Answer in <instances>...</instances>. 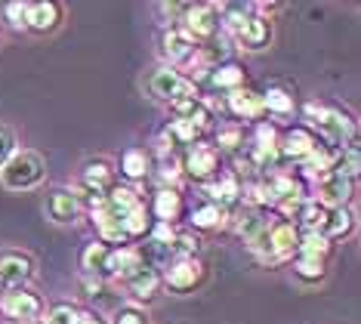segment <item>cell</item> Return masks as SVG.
Masks as SVG:
<instances>
[{"label": "cell", "mask_w": 361, "mask_h": 324, "mask_svg": "<svg viewBox=\"0 0 361 324\" xmlns=\"http://www.w3.org/2000/svg\"><path fill=\"white\" fill-rule=\"evenodd\" d=\"M226 108L241 121H262L266 118V108H262V93L250 87H238L232 93H226Z\"/></svg>", "instance_id": "cell-16"}, {"label": "cell", "mask_w": 361, "mask_h": 324, "mask_svg": "<svg viewBox=\"0 0 361 324\" xmlns=\"http://www.w3.org/2000/svg\"><path fill=\"white\" fill-rule=\"evenodd\" d=\"M201 192L207 195V204H219V207H226V210H232L235 204H241V179H238L232 170H226V173H219L216 179L204 182Z\"/></svg>", "instance_id": "cell-15"}, {"label": "cell", "mask_w": 361, "mask_h": 324, "mask_svg": "<svg viewBox=\"0 0 361 324\" xmlns=\"http://www.w3.org/2000/svg\"><path fill=\"white\" fill-rule=\"evenodd\" d=\"M315 148H318V136L306 127V124H297V127L284 130L281 136H278V155H281V161L302 164Z\"/></svg>", "instance_id": "cell-9"}, {"label": "cell", "mask_w": 361, "mask_h": 324, "mask_svg": "<svg viewBox=\"0 0 361 324\" xmlns=\"http://www.w3.org/2000/svg\"><path fill=\"white\" fill-rule=\"evenodd\" d=\"M331 253V241L322 232H300V244H297V256H309V260H327Z\"/></svg>", "instance_id": "cell-30"}, {"label": "cell", "mask_w": 361, "mask_h": 324, "mask_svg": "<svg viewBox=\"0 0 361 324\" xmlns=\"http://www.w3.org/2000/svg\"><path fill=\"white\" fill-rule=\"evenodd\" d=\"M300 229L287 220H278L269 226V265H278L290 256H297Z\"/></svg>", "instance_id": "cell-11"}, {"label": "cell", "mask_w": 361, "mask_h": 324, "mask_svg": "<svg viewBox=\"0 0 361 324\" xmlns=\"http://www.w3.org/2000/svg\"><path fill=\"white\" fill-rule=\"evenodd\" d=\"M121 226H124V232H127V238H130V241H133V238H142L145 232L152 229V213L145 210V204H142V201H139L133 210L121 216Z\"/></svg>", "instance_id": "cell-31"}, {"label": "cell", "mask_w": 361, "mask_h": 324, "mask_svg": "<svg viewBox=\"0 0 361 324\" xmlns=\"http://www.w3.org/2000/svg\"><path fill=\"white\" fill-rule=\"evenodd\" d=\"M102 204L109 207V210L114 213V216H124V213H130L133 207L139 204V195H136V188H130V186H114L109 188V192L102 195Z\"/></svg>", "instance_id": "cell-27"}, {"label": "cell", "mask_w": 361, "mask_h": 324, "mask_svg": "<svg viewBox=\"0 0 361 324\" xmlns=\"http://www.w3.org/2000/svg\"><path fill=\"white\" fill-rule=\"evenodd\" d=\"M179 167L188 179L195 182H210L219 176V152L213 145H204V143H195L192 148H185V157L179 161Z\"/></svg>", "instance_id": "cell-7"}, {"label": "cell", "mask_w": 361, "mask_h": 324, "mask_svg": "<svg viewBox=\"0 0 361 324\" xmlns=\"http://www.w3.org/2000/svg\"><path fill=\"white\" fill-rule=\"evenodd\" d=\"M109 260H111V247L102 244V241H93L80 253V269L90 278H109Z\"/></svg>", "instance_id": "cell-25"}, {"label": "cell", "mask_w": 361, "mask_h": 324, "mask_svg": "<svg viewBox=\"0 0 361 324\" xmlns=\"http://www.w3.org/2000/svg\"><path fill=\"white\" fill-rule=\"evenodd\" d=\"M111 324H149V312H145L142 306H136V303L121 306V309L111 315Z\"/></svg>", "instance_id": "cell-35"}, {"label": "cell", "mask_w": 361, "mask_h": 324, "mask_svg": "<svg viewBox=\"0 0 361 324\" xmlns=\"http://www.w3.org/2000/svg\"><path fill=\"white\" fill-rule=\"evenodd\" d=\"M80 324H105V321H102V318H96V315H90V312H87V315H84V321H80Z\"/></svg>", "instance_id": "cell-39"}, {"label": "cell", "mask_w": 361, "mask_h": 324, "mask_svg": "<svg viewBox=\"0 0 361 324\" xmlns=\"http://www.w3.org/2000/svg\"><path fill=\"white\" fill-rule=\"evenodd\" d=\"M35 275V260L25 251H6L0 253V284L10 287H25Z\"/></svg>", "instance_id": "cell-13"}, {"label": "cell", "mask_w": 361, "mask_h": 324, "mask_svg": "<svg viewBox=\"0 0 361 324\" xmlns=\"http://www.w3.org/2000/svg\"><path fill=\"white\" fill-rule=\"evenodd\" d=\"M262 108H266V114H272V118H293V112H297V96H293V90L272 84L262 93Z\"/></svg>", "instance_id": "cell-24"}, {"label": "cell", "mask_w": 361, "mask_h": 324, "mask_svg": "<svg viewBox=\"0 0 361 324\" xmlns=\"http://www.w3.org/2000/svg\"><path fill=\"white\" fill-rule=\"evenodd\" d=\"M176 25L198 47L210 44V40H216L219 35H223V22H219L216 6H213V4H185V6H179Z\"/></svg>", "instance_id": "cell-3"}, {"label": "cell", "mask_w": 361, "mask_h": 324, "mask_svg": "<svg viewBox=\"0 0 361 324\" xmlns=\"http://www.w3.org/2000/svg\"><path fill=\"white\" fill-rule=\"evenodd\" d=\"M19 152V143H16V133L6 127V124H0V167H4L10 157Z\"/></svg>", "instance_id": "cell-36"}, {"label": "cell", "mask_w": 361, "mask_h": 324, "mask_svg": "<svg viewBox=\"0 0 361 324\" xmlns=\"http://www.w3.org/2000/svg\"><path fill=\"white\" fill-rule=\"evenodd\" d=\"M228 216H232V210H226V207L219 204H201L192 210V226L195 229H223L228 222Z\"/></svg>", "instance_id": "cell-28"}, {"label": "cell", "mask_w": 361, "mask_h": 324, "mask_svg": "<svg viewBox=\"0 0 361 324\" xmlns=\"http://www.w3.org/2000/svg\"><path fill=\"white\" fill-rule=\"evenodd\" d=\"M84 309L80 306H75V303H59V306H53L50 309V324H80L84 321Z\"/></svg>", "instance_id": "cell-33"}, {"label": "cell", "mask_w": 361, "mask_h": 324, "mask_svg": "<svg viewBox=\"0 0 361 324\" xmlns=\"http://www.w3.org/2000/svg\"><path fill=\"white\" fill-rule=\"evenodd\" d=\"M62 22V6L53 4V0H37V4H28L25 10V28L35 31V35H50V31L59 28Z\"/></svg>", "instance_id": "cell-19"}, {"label": "cell", "mask_w": 361, "mask_h": 324, "mask_svg": "<svg viewBox=\"0 0 361 324\" xmlns=\"http://www.w3.org/2000/svg\"><path fill=\"white\" fill-rule=\"evenodd\" d=\"M80 210H84V204H80L78 188H53L50 198H47V216L53 222H59V226L78 222Z\"/></svg>", "instance_id": "cell-14"}, {"label": "cell", "mask_w": 361, "mask_h": 324, "mask_svg": "<svg viewBox=\"0 0 361 324\" xmlns=\"http://www.w3.org/2000/svg\"><path fill=\"white\" fill-rule=\"evenodd\" d=\"M204 80H207L210 90L232 93V90L244 87V80H247V71H244V65H238V62H219V65H213V68L204 71Z\"/></svg>", "instance_id": "cell-22"}, {"label": "cell", "mask_w": 361, "mask_h": 324, "mask_svg": "<svg viewBox=\"0 0 361 324\" xmlns=\"http://www.w3.org/2000/svg\"><path fill=\"white\" fill-rule=\"evenodd\" d=\"M244 145V127H238V124H232V127H219L216 133V152L219 148H226V152H238V148Z\"/></svg>", "instance_id": "cell-34"}, {"label": "cell", "mask_w": 361, "mask_h": 324, "mask_svg": "<svg viewBox=\"0 0 361 324\" xmlns=\"http://www.w3.org/2000/svg\"><path fill=\"white\" fill-rule=\"evenodd\" d=\"M312 186H315V198H312V201H318L324 210L349 207L352 195H355V179H349L346 173L336 167V164L327 173H322V176L312 182Z\"/></svg>", "instance_id": "cell-5"}, {"label": "cell", "mask_w": 361, "mask_h": 324, "mask_svg": "<svg viewBox=\"0 0 361 324\" xmlns=\"http://www.w3.org/2000/svg\"><path fill=\"white\" fill-rule=\"evenodd\" d=\"M309 121V130H318V143L334 148V152H343V148L355 145V121L349 118L343 108L334 105H322V102H306L302 108Z\"/></svg>", "instance_id": "cell-1"}, {"label": "cell", "mask_w": 361, "mask_h": 324, "mask_svg": "<svg viewBox=\"0 0 361 324\" xmlns=\"http://www.w3.org/2000/svg\"><path fill=\"white\" fill-rule=\"evenodd\" d=\"M145 90H149L152 99H158V102H173V99H183V96H198L195 80L183 71L170 68V65L154 68L149 74V80H145Z\"/></svg>", "instance_id": "cell-4"}, {"label": "cell", "mask_w": 361, "mask_h": 324, "mask_svg": "<svg viewBox=\"0 0 361 324\" xmlns=\"http://www.w3.org/2000/svg\"><path fill=\"white\" fill-rule=\"evenodd\" d=\"M127 290H130V296H133L136 303H152L154 296L161 294V287H164V278H161V272L154 269L152 263H145L142 269L136 272V275H130L127 281Z\"/></svg>", "instance_id": "cell-21"}, {"label": "cell", "mask_w": 361, "mask_h": 324, "mask_svg": "<svg viewBox=\"0 0 361 324\" xmlns=\"http://www.w3.org/2000/svg\"><path fill=\"white\" fill-rule=\"evenodd\" d=\"M152 170V161H149V152L145 148H127L124 155H121V173H124L127 179H145Z\"/></svg>", "instance_id": "cell-29"}, {"label": "cell", "mask_w": 361, "mask_h": 324, "mask_svg": "<svg viewBox=\"0 0 361 324\" xmlns=\"http://www.w3.org/2000/svg\"><path fill=\"white\" fill-rule=\"evenodd\" d=\"M324 272H327L324 260H309V256H297L293 260V275L302 281H322Z\"/></svg>", "instance_id": "cell-32"}, {"label": "cell", "mask_w": 361, "mask_h": 324, "mask_svg": "<svg viewBox=\"0 0 361 324\" xmlns=\"http://www.w3.org/2000/svg\"><path fill=\"white\" fill-rule=\"evenodd\" d=\"M31 324H50V321H47V318H40V321H31Z\"/></svg>", "instance_id": "cell-40"}, {"label": "cell", "mask_w": 361, "mask_h": 324, "mask_svg": "<svg viewBox=\"0 0 361 324\" xmlns=\"http://www.w3.org/2000/svg\"><path fill=\"white\" fill-rule=\"evenodd\" d=\"M149 263L142 253V247H133V244H124V247H111V260H109V278H118V281H127L130 275H136L142 265Z\"/></svg>", "instance_id": "cell-20"}, {"label": "cell", "mask_w": 361, "mask_h": 324, "mask_svg": "<svg viewBox=\"0 0 361 324\" xmlns=\"http://www.w3.org/2000/svg\"><path fill=\"white\" fill-rule=\"evenodd\" d=\"M195 49H198V44H195L192 37L185 35L179 25H170V28H164V35H161V53H164V59L170 62V68H176V71H183L188 59L195 56Z\"/></svg>", "instance_id": "cell-10"}, {"label": "cell", "mask_w": 361, "mask_h": 324, "mask_svg": "<svg viewBox=\"0 0 361 324\" xmlns=\"http://www.w3.org/2000/svg\"><path fill=\"white\" fill-rule=\"evenodd\" d=\"M44 309H47L44 300L28 287H10V290H4V296H0V312H4L6 318H13L16 324L40 321L44 318Z\"/></svg>", "instance_id": "cell-6"}, {"label": "cell", "mask_w": 361, "mask_h": 324, "mask_svg": "<svg viewBox=\"0 0 361 324\" xmlns=\"http://www.w3.org/2000/svg\"><path fill=\"white\" fill-rule=\"evenodd\" d=\"M47 179V161L37 152H16L10 161L0 167V186L10 192H31Z\"/></svg>", "instance_id": "cell-2"}, {"label": "cell", "mask_w": 361, "mask_h": 324, "mask_svg": "<svg viewBox=\"0 0 361 324\" xmlns=\"http://www.w3.org/2000/svg\"><path fill=\"white\" fill-rule=\"evenodd\" d=\"M80 287L87 290V296H96L102 290V278H90V275H84L80 278Z\"/></svg>", "instance_id": "cell-38"}, {"label": "cell", "mask_w": 361, "mask_h": 324, "mask_svg": "<svg viewBox=\"0 0 361 324\" xmlns=\"http://www.w3.org/2000/svg\"><path fill=\"white\" fill-rule=\"evenodd\" d=\"M4 290H6V287H4V284H0V296H4Z\"/></svg>", "instance_id": "cell-41"}, {"label": "cell", "mask_w": 361, "mask_h": 324, "mask_svg": "<svg viewBox=\"0 0 361 324\" xmlns=\"http://www.w3.org/2000/svg\"><path fill=\"white\" fill-rule=\"evenodd\" d=\"M152 213H154V222H167V226H173L179 216H183V195H179V188L161 186L158 192H154Z\"/></svg>", "instance_id": "cell-23"}, {"label": "cell", "mask_w": 361, "mask_h": 324, "mask_svg": "<svg viewBox=\"0 0 361 324\" xmlns=\"http://www.w3.org/2000/svg\"><path fill=\"white\" fill-rule=\"evenodd\" d=\"M352 229H355V213H352L349 207H336V210H327L322 235L327 241H336V238L352 235Z\"/></svg>", "instance_id": "cell-26"}, {"label": "cell", "mask_w": 361, "mask_h": 324, "mask_svg": "<svg viewBox=\"0 0 361 324\" xmlns=\"http://www.w3.org/2000/svg\"><path fill=\"white\" fill-rule=\"evenodd\" d=\"M114 186V167L105 157H90L80 170V188L87 195H105Z\"/></svg>", "instance_id": "cell-18"}, {"label": "cell", "mask_w": 361, "mask_h": 324, "mask_svg": "<svg viewBox=\"0 0 361 324\" xmlns=\"http://www.w3.org/2000/svg\"><path fill=\"white\" fill-rule=\"evenodd\" d=\"M170 114H173V121H185V124H195L198 130H207L210 121H213V112L210 105L204 102L201 96H183V99H173V102H167Z\"/></svg>", "instance_id": "cell-17"}, {"label": "cell", "mask_w": 361, "mask_h": 324, "mask_svg": "<svg viewBox=\"0 0 361 324\" xmlns=\"http://www.w3.org/2000/svg\"><path fill=\"white\" fill-rule=\"evenodd\" d=\"M232 35H235V44L241 49H253V53H257V49H266L272 44V19H262V16L250 13L241 25H235Z\"/></svg>", "instance_id": "cell-12"}, {"label": "cell", "mask_w": 361, "mask_h": 324, "mask_svg": "<svg viewBox=\"0 0 361 324\" xmlns=\"http://www.w3.org/2000/svg\"><path fill=\"white\" fill-rule=\"evenodd\" d=\"M25 10H28V4L13 0V4L4 6V16H6V22H10L13 28H25Z\"/></svg>", "instance_id": "cell-37"}, {"label": "cell", "mask_w": 361, "mask_h": 324, "mask_svg": "<svg viewBox=\"0 0 361 324\" xmlns=\"http://www.w3.org/2000/svg\"><path fill=\"white\" fill-rule=\"evenodd\" d=\"M164 284L176 294H188L204 281V263L198 256H179V260L167 263V272H164Z\"/></svg>", "instance_id": "cell-8"}]
</instances>
